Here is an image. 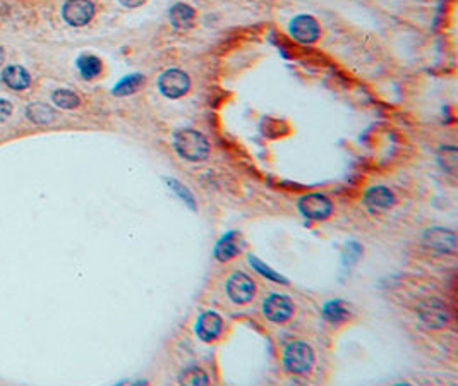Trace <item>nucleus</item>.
<instances>
[{
    "label": "nucleus",
    "mask_w": 458,
    "mask_h": 386,
    "mask_svg": "<svg viewBox=\"0 0 458 386\" xmlns=\"http://www.w3.org/2000/svg\"><path fill=\"white\" fill-rule=\"evenodd\" d=\"M2 62H4V49L0 47V66H2Z\"/></svg>",
    "instance_id": "27"
},
{
    "label": "nucleus",
    "mask_w": 458,
    "mask_h": 386,
    "mask_svg": "<svg viewBox=\"0 0 458 386\" xmlns=\"http://www.w3.org/2000/svg\"><path fill=\"white\" fill-rule=\"evenodd\" d=\"M196 11L194 7H191L189 4L177 2L170 7L169 11V19L172 23V26L179 31H189L193 30L194 25H196Z\"/></svg>",
    "instance_id": "13"
},
{
    "label": "nucleus",
    "mask_w": 458,
    "mask_h": 386,
    "mask_svg": "<svg viewBox=\"0 0 458 386\" xmlns=\"http://www.w3.org/2000/svg\"><path fill=\"white\" fill-rule=\"evenodd\" d=\"M0 79L7 88L16 91L26 90L30 86L31 78L28 74V71L21 66H7L6 69H2V74H0Z\"/></svg>",
    "instance_id": "14"
},
{
    "label": "nucleus",
    "mask_w": 458,
    "mask_h": 386,
    "mask_svg": "<svg viewBox=\"0 0 458 386\" xmlns=\"http://www.w3.org/2000/svg\"><path fill=\"white\" fill-rule=\"evenodd\" d=\"M191 88L189 74L181 69H167L158 78V90L162 91L163 97L170 98V100H177V98L184 97Z\"/></svg>",
    "instance_id": "6"
},
{
    "label": "nucleus",
    "mask_w": 458,
    "mask_h": 386,
    "mask_svg": "<svg viewBox=\"0 0 458 386\" xmlns=\"http://www.w3.org/2000/svg\"><path fill=\"white\" fill-rule=\"evenodd\" d=\"M299 212L302 217L313 222H323L330 217L333 212V203L328 196L321 193H311L302 196L297 203Z\"/></svg>",
    "instance_id": "4"
},
{
    "label": "nucleus",
    "mask_w": 458,
    "mask_h": 386,
    "mask_svg": "<svg viewBox=\"0 0 458 386\" xmlns=\"http://www.w3.org/2000/svg\"><path fill=\"white\" fill-rule=\"evenodd\" d=\"M417 316H419V320L426 328L433 330L443 328L450 320L445 302L438 299V297H428V299L421 301L419 306H417Z\"/></svg>",
    "instance_id": "5"
},
{
    "label": "nucleus",
    "mask_w": 458,
    "mask_h": 386,
    "mask_svg": "<svg viewBox=\"0 0 458 386\" xmlns=\"http://www.w3.org/2000/svg\"><path fill=\"white\" fill-rule=\"evenodd\" d=\"M52 100L57 107H61V109H66V110H73L76 107H79V100L78 95L74 93V91L71 90H57L52 93Z\"/></svg>",
    "instance_id": "21"
},
{
    "label": "nucleus",
    "mask_w": 458,
    "mask_h": 386,
    "mask_svg": "<svg viewBox=\"0 0 458 386\" xmlns=\"http://www.w3.org/2000/svg\"><path fill=\"white\" fill-rule=\"evenodd\" d=\"M143 85H145V76L131 74V76H126L124 79H121L112 91H114L115 97H127V95L136 93Z\"/></svg>",
    "instance_id": "19"
},
{
    "label": "nucleus",
    "mask_w": 458,
    "mask_h": 386,
    "mask_svg": "<svg viewBox=\"0 0 458 386\" xmlns=\"http://www.w3.org/2000/svg\"><path fill=\"white\" fill-rule=\"evenodd\" d=\"M263 314L272 323H285L294 314L292 299L284 294H272L263 301Z\"/></svg>",
    "instance_id": "9"
},
{
    "label": "nucleus",
    "mask_w": 458,
    "mask_h": 386,
    "mask_svg": "<svg viewBox=\"0 0 458 386\" xmlns=\"http://www.w3.org/2000/svg\"><path fill=\"white\" fill-rule=\"evenodd\" d=\"M208 374L203 371V368H199V366H189L179 374V383L181 385H208Z\"/></svg>",
    "instance_id": "20"
},
{
    "label": "nucleus",
    "mask_w": 458,
    "mask_h": 386,
    "mask_svg": "<svg viewBox=\"0 0 458 386\" xmlns=\"http://www.w3.org/2000/svg\"><path fill=\"white\" fill-rule=\"evenodd\" d=\"M289 33L296 42L309 45V43L318 42V38L321 37V28L313 16L299 14L289 23Z\"/></svg>",
    "instance_id": "8"
},
{
    "label": "nucleus",
    "mask_w": 458,
    "mask_h": 386,
    "mask_svg": "<svg viewBox=\"0 0 458 386\" xmlns=\"http://www.w3.org/2000/svg\"><path fill=\"white\" fill-rule=\"evenodd\" d=\"M11 114H13V105H11V102L0 100V122L6 121Z\"/></svg>",
    "instance_id": "25"
},
{
    "label": "nucleus",
    "mask_w": 458,
    "mask_h": 386,
    "mask_svg": "<svg viewBox=\"0 0 458 386\" xmlns=\"http://www.w3.org/2000/svg\"><path fill=\"white\" fill-rule=\"evenodd\" d=\"M225 290L229 299L234 302V304L244 306L249 304L251 301L256 296V282L249 277V275L242 272H234L229 277L225 284Z\"/></svg>",
    "instance_id": "3"
},
{
    "label": "nucleus",
    "mask_w": 458,
    "mask_h": 386,
    "mask_svg": "<svg viewBox=\"0 0 458 386\" xmlns=\"http://www.w3.org/2000/svg\"><path fill=\"white\" fill-rule=\"evenodd\" d=\"M422 244L440 254H453L457 251V234L443 227H433L422 234Z\"/></svg>",
    "instance_id": "7"
},
{
    "label": "nucleus",
    "mask_w": 458,
    "mask_h": 386,
    "mask_svg": "<svg viewBox=\"0 0 458 386\" xmlns=\"http://www.w3.org/2000/svg\"><path fill=\"white\" fill-rule=\"evenodd\" d=\"M145 2H146V0H119V4H121V6L127 7V9H136V7L143 6Z\"/></svg>",
    "instance_id": "26"
},
{
    "label": "nucleus",
    "mask_w": 458,
    "mask_h": 386,
    "mask_svg": "<svg viewBox=\"0 0 458 386\" xmlns=\"http://www.w3.org/2000/svg\"><path fill=\"white\" fill-rule=\"evenodd\" d=\"M249 265L253 266L254 270H256V272H260L263 277H266V278H270V280H273V282H285L284 278L282 277H278L277 273L272 272V270L268 268V266H265L263 265V263L260 260H256V258H253V256H249Z\"/></svg>",
    "instance_id": "24"
},
{
    "label": "nucleus",
    "mask_w": 458,
    "mask_h": 386,
    "mask_svg": "<svg viewBox=\"0 0 458 386\" xmlns=\"http://www.w3.org/2000/svg\"><path fill=\"white\" fill-rule=\"evenodd\" d=\"M174 150L182 160L198 163L208 158L210 143L196 129H179L174 134Z\"/></svg>",
    "instance_id": "1"
},
{
    "label": "nucleus",
    "mask_w": 458,
    "mask_h": 386,
    "mask_svg": "<svg viewBox=\"0 0 458 386\" xmlns=\"http://www.w3.org/2000/svg\"><path fill=\"white\" fill-rule=\"evenodd\" d=\"M95 4L91 0H67L62 7V18L71 26H85L93 19Z\"/></svg>",
    "instance_id": "10"
},
{
    "label": "nucleus",
    "mask_w": 458,
    "mask_h": 386,
    "mask_svg": "<svg viewBox=\"0 0 458 386\" xmlns=\"http://www.w3.org/2000/svg\"><path fill=\"white\" fill-rule=\"evenodd\" d=\"M314 364V352L306 342H290L284 350V368L294 376L308 374Z\"/></svg>",
    "instance_id": "2"
},
{
    "label": "nucleus",
    "mask_w": 458,
    "mask_h": 386,
    "mask_svg": "<svg viewBox=\"0 0 458 386\" xmlns=\"http://www.w3.org/2000/svg\"><path fill=\"white\" fill-rule=\"evenodd\" d=\"M26 117L37 126H49L57 119V114L47 103H31L26 107Z\"/></svg>",
    "instance_id": "16"
},
{
    "label": "nucleus",
    "mask_w": 458,
    "mask_h": 386,
    "mask_svg": "<svg viewBox=\"0 0 458 386\" xmlns=\"http://www.w3.org/2000/svg\"><path fill=\"white\" fill-rule=\"evenodd\" d=\"M438 163L446 174L455 175L458 170V150L457 146H441L438 150Z\"/></svg>",
    "instance_id": "18"
},
{
    "label": "nucleus",
    "mask_w": 458,
    "mask_h": 386,
    "mask_svg": "<svg viewBox=\"0 0 458 386\" xmlns=\"http://www.w3.org/2000/svg\"><path fill=\"white\" fill-rule=\"evenodd\" d=\"M76 66H78L79 74H81L83 79L86 81H91V79L98 78L103 71V62L100 61L97 55L91 54H83L81 57L76 61Z\"/></svg>",
    "instance_id": "17"
},
{
    "label": "nucleus",
    "mask_w": 458,
    "mask_h": 386,
    "mask_svg": "<svg viewBox=\"0 0 458 386\" xmlns=\"http://www.w3.org/2000/svg\"><path fill=\"white\" fill-rule=\"evenodd\" d=\"M362 203L369 213L381 215L395 205V194L385 186H373L364 193Z\"/></svg>",
    "instance_id": "11"
},
{
    "label": "nucleus",
    "mask_w": 458,
    "mask_h": 386,
    "mask_svg": "<svg viewBox=\"0 0 458 386\" xmlns=\"http://www.w3.org/2000/svg\"><path fill=\"white\" fill-rule=\"evenodd\" d=\"M222 326L223 321L220 314L215 311H206L198 318L196 335L199 337V340L211 344V342H215L222 335Z\"/></svg>",
    "instance_id": "12"
},
{
    "label": "nucleus",
    "mask_w": 458,
    "mask_h": 386,
    "mask_svg": "<svg viewBox=\"0 0 458 386\" xmlns=\"http://www.w3.org/2000/svg\"><path fill=\"white\" fill-rule=\"evenodd\" d=\"M323 314H325L326 320L332 321V323H340V321H344L345 318L349 316L347 309H345V306L342 304L340 301L326 302V304L323 306Z\"/></svg>",
    "instance_id": "22"
},
{
    "label": "nucleus",
    "mask_w": 458,
    "mask_h": 386,
    "mask_svg": "<svg viewBox=\"0 0 458 386\" xmlns=\"http://www.w3.org/2000/svg\"><path fill=\"white\" fill-rule=\"evenodd\" d=\"M167 184H169L170 189L175 191V194H177V196L181 198V200L184 201L186 205H189V208L194 210V198H193V194L189 193V189H187L186 186H182L181 182L175 181V179H169V181H167Z\"/></svg>",
    "instance_id": "23"
},
{
    "label": "nucleus",
    "mask_w": 458,
    "mask_h": 386,
    "mask_svg": "<svg viewBox=\"0 0 458 386\" xmlns=\"http://www.w3.org/2000/svg\"><path fill=\"white\" fill-rule=\"evenodd\" d=\"M239 253H241V246H239L237 236L234 232H230L217 242V246H215V251H213V256L220 263H225L232 260V258H236Z\"/></svg>",
    "instance_id": "15"
}]
</instances>
